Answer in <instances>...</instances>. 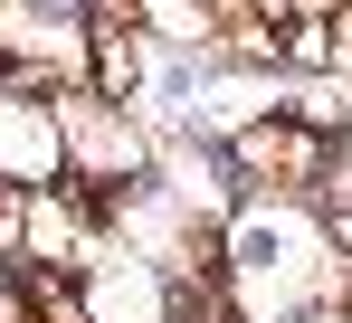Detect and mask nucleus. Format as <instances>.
<instances>
[{
    "instance_id": "nucleus-1",
    "label": "nucleus",
    "mask_w": 352,
    "mask_h": 323,
    "mask_svg": "<svg viewBox=\"0 0 352 323\" xmlns=\"http://www.w3.org/2000/svg\"><path fill=\"white\" fill-rule=\"evenodd\" d=\"M76 304H86V323H172V285L143 267V257L105 247L96 267L76 276Z\"/></svg>"
}]
</instances>
